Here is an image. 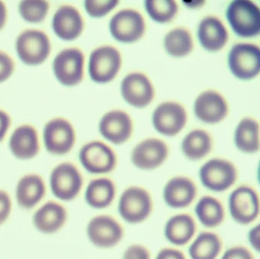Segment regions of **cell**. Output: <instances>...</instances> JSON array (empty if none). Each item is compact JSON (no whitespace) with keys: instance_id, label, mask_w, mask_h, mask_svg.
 <instances>
[{"instance_id":"obj_1","label":"cell","mask_w":260,"mask_h":259,"mask_svg":"<svg viewBox=\"0 0 260 259\" xmlns=\"http://www.w3.org/2000/svg\"><path fill=\"white\" fill-rule=\"evenodd\" d=\"M153 197L143 186L132 185L126 187L118 204L121 217L129 224H140L150 218L153 211Z\"/></svg>"},{"instance_id":"obj_2","label":"cell","mask_w":260,"mask_h":259,"mask_svg":"<svg viewBox=\"0 0 260 259\" xmlns=\"http://www.w3.org/2000/svg\"><path fill=\"white\" fill-rule=\"evenodd\" d=\"M49 182L55 198L62 201H71L80 195L84 179L76 165L66 161L57 165L51 171Z\"/></svg>"},{"instance_id":"obj_3","label":"cell","mask_w":260,"mask_h":259,"mask_svg":"<svg viewBox=\"0 0 260 259\" xmlns=\"http://www.w3.org/2000/svg\"><path fill=\"white\" fill-rule=\"evenodd\" d=\"M226 18L233 30L241 38L259 35V8L252 1L235 0L228 6Z\"/></svg>"},{"instance_id":"obj_4","label":"cell","mask_w":260,"mask_h":259,"mask_svg":"<svg viewBox=\"0 0 260 259\" xmlns=\"http://www.w3.org/2000/svg\"><path fill=\"white\" fill-rule=\"evenodd\" d=\"M228 209L236 222L240 225H249L259 216V195L252 186H238L231 191L228 198Z\"/></svg>"},{"instance_id":"obj_5","label":"cell","mask_w":260,"mask_h":259,"mask_svg":"<svg viewBox=\"0 0 260 259\" xmlns=\"http://www.w3.org/2000/svg\"><path fill=\"white\" fill-rule=\"evenodd\" d=\"M202 185L216 193H221L231 188L238 179V172L231 161L214 158L208 160L199 170Z\"/></svg>"},{"instance_id":"obj_6","label":"cell","mask_w":260,"mask_h":259,"mask_svg":"<svg viewBox=\"0 0 260 259\" xmlns=\"http://www.w3.org/2000/svg\"><path fill=\"white\" fill-rule=\"evenodd\" d=\"M16 50L24 63L28 66L40 65L51 53V41L45 32L28 29L18 37Z\"/></svg>"},{"instance_id":"obj_7","label":"cell","mask_w":260,"mask_h":259,"mask_svg":"<svg viewBox=\"0 0 260 259\" xmlns=\"http://www.w3.org/2000/svg\"><path fill=\"white\" fill-rule=\"evenodd\" d=\"M79 158L84 169L94 175L110 173L117 166L115 151L100 140H92L83 145Z\"/></svg>"},{"instance_id":"obj_8","label":"cell","mask_w":260,"mask_h":259,"mask_svg":"<svg viewBox=\"0 0 260 259\" xmlns=\"http://www.w3.org/2000/svg\"><path fill=\"white\" fill-rule=\"evenodd\" d=\"M86 233L89 241L97 248H111L121 242L124 229L114 216L99 214L88 222Z\"/></svg>"},{"instance_id":"obj_9","label":"cell","mask_w":260,"mask_h":259,"mask_svg":"<svg viewBox=\"0 0 260 259\" xmlns=\"http://www.w3.org/2000/svg\"><path fill=\"white\" fill-rule=\"evenodd\" d=\"M44 143L49 153L63 155L72 150L77 135L72 123L63 117H56L45 124L43 131Z\"/></svg>"},{"instance_id":"obj_10","label":"cell","mask_w":260,"mask_h":259,"mask_svg":"<svg viewBox=\"0 0 260 259\" xmlns=\"http://www.w3.org/2000/svg\"><path fill=\"white\" fill-rule=\"evenodd\" d=\"M121 67L120 52L112 46H102L91 53L89 73L97 83H107L115 79Z\"/></svg>"},{"instance_id":"obj_11","label":"cell","mask_w":260,"mask_h":259,"mask_svg":"<svg viewBox=\"0 0 260 259\" xmlns=\"http://www.w3.org/2000/svg\"><path fill=\"white\" fill-rule=\"evenodd\" d=\"M228 66L238 79H253L260 71L259 47L252 44H235L228 55Z\"/></svg>"},{"instance_id":"obj_12","label":"cell","mask_w":260,"mask_h":259,"mask_svg":"<svg viewBox=\"0 0 260 259\" xmlns=\"http://www.w3.org/2000/svg\"><path fill=\"white\" fill-rule=\"evenodd\" d=\"M84 62V55L80 49H65L54 58V75L62 85L75 86L83 81Z\"/></svg>"},{"instance_id":"obj_13","label":"cell","mask_w":260,"mask_h":259,"mask_svg":"<svg viewBox=\"0 0 260 259\" xmlns=\"http://www.w3.org/2000/svg\"><path fill=\"white\" fill-rule=\"evenodd\" d=\"M110 32L116 41L134 43L145 33V20L138 11L127 9L117 12L110 21Z\"/></svg>"},{"instance_id":"obj_14","label":"cell","mask_w":260,"mask_h":259,"mask_svg":"<svg viewBox=\"0 0 260 259\" xmlns=\"http://www.w3.org/2000/svg\"><path fill=\"white\" fill-rule=\"evenodd\" d=\"M170 153L168 146L164 140L147 138L140 142L132 152V163L141 170L151 171L160 167Z\"/></svg>"},{"instance_id":"obj_15","label":"cell","mask_w":260,"mask_h":259,"mask_svg":"<svg viewBox=\"0 0 260 259\" xmlns=\"http://www.w3.org/2000/svg\"><path fill=\"white\" fill-rule=\"evenodd\" d=\"M188 117L185 108L177 102H164L158 105L153 114V125L159 134L175 137L186 125Z\"/></svg>"},{"instance_id":"obj_16","label":"cell","mask_w":260,"mask_h":259,"mask_svg":"<svg viewBox=\"0 0 260 259\" xmlns=\"http://www.w3.org/2000/svg\"><path fill=\"white\" fill-rule=\"evenodd\" d=\"M198 196L196 183L189 177H173L162 190L164 202L170 208L184 209L191 206Z\"/></svg>"},{"instance_id":"obj_17","label":"cell","mask_w":260,"mask_h":259,"mask_svg":"<svg viewBox=\"0 0 260 259\" xmlns=\"http://www.w3.org/2000/svg\"><path fill=\"white\" fill-rule=\"evenodd\" d=\"M99 127L102 136L115 145L127 143L134 131L133 121L130 116L121 110L106 113L102 117Z\"/></svg>"},{"instance_id":"obj_18","label":"cell","mask_w":260,"mask_h":259,"mask_svg":"<svg viewBox=\"0 0 260 259\" xmlns=\"http://www.w3.org/2000/svg\"><path fill=\"white\" fill-rule=\"evenodd\" d=\"M121 94L129 105L135 108H145L154 98V88L146 75L132 73L121 82Z\"/></svg>"},{"instance_id":"obj_19","label":"cell","mask_w":260,"mask_h":259,"mask_svg":"<svg viewBox=\"0 0 260 259\" xmlns=\"http://www.w3.org/2000/svg\"><path fill=\"white\" fill-rule=\"evenodd\" d=\"M68 219V211L63 204L51 200L42 204L33 215V225L44 234H54L61 230Z\"/></svg>"},{"instance_id":"obj_20","label":"cell","mask_w":260,"mask_h":259,"mask_svg":"<svg viewBox=\"0 0 260 259\" xmlns=\"http://www.w3.org/2000/svg\"><path fill=\"white\" fill-rule=\"evenodd\" d=\"M194 111L201 121L215 124L224 120L229 109L226 100L220 93L208 90L198 96L194 102Z\"/></svg>"},{"instance_id":"obj_21","label":"cell","mask_w":260,"mask_h":259,"mask_svg":"<svg viewBox=\"0 0 260 259\" xmlns=\"http://www.w3.org/2000/svg\"><path fill=\"white\" fill-rule=\"evenodd\" d=\"M47 193V185L42 175L29 173L21 177L16 187L18 205L24 210H31L42 202Z\"/></svg>"},{"instance_id":"obj_22","label":"cell","mask_w":260,"mask_h":259,"mask_svg":"<svg viewBox=\"0 0 260 259\" xmlns=\"http://www.w3.org/2000/svg\"><path fill=\"white\" fill-rule=\"evenodd\" d=\"M84 21L78 9L64 5L57 9L53 18L54 33L63 41H74L81 35Z\"/></svg>"},{"instance_id":"obj_23","label":"cell","mask_w":260,"mask_h":259,"mask_svg":"<svg viewBox=\"0 0 260 259\" xmlns=\"http://www.w3.org/2000/svg\"><path fill=\"white\" fill-rule=\"evenodd\" d=\"M12 153L19 159L35 158L40 151L39 133L30 124H22L16 128L10 140Z\"/></svg>"},{"instance_id":"obj_24","label":"cell","mask_w":260,"mask_h":259,"mask_svg":"<svg viewBox=\"0 0 260 259\" xmlns=\"http://www.w3.org/2000/svg\"><path fill=\"white\" fill-rule=\"evenodd\" d=\"M197 232L196 219L189 213H177L166 222L164 235L167 241L177 246L188 244Z\"/></svg>"},{"instance_id":"obj_25","label":"cell","mask_w":260,"mask_h":259,"mask_svg":"<svg viewBox=\"0 0 260 259\" xmlns=\"http://www.w3.org/2000/svg\"><path fill=\"white\" fill-rule=\"evenodd\" d=\"M117 195L115 181L106 177L94 178L85 190V201L93 209L102 210L112 205Z\"/></svg>"},{"instance_id":"obj_26","label":"cell","mask_w":260,"mask_h":259,"mask_svg":"<svg viewBox=\"0 0 260 259\" xmlns=\"http://www.w3.org/2000/svg\"><path fill=\"white\" fill-rule=\"evenodd\" d=\"M198 38L205 50L210 52H217L226 45L228 41V33L226 27L219 18L208 16L199 24Z\"/></svg>"},{"instance_id":"obj_27","label":"cell","mask_w":260,"mask_h":259,"mask_svg":"<svg viewBox=\"0 0 260 259\" xmlns=\"http://www.w3.org/2000/svg\"><path fill=\"white\" fill-rule=\"evenodd\" d=\"M194 213L202 225L209 229L220 226L226 218L224 206L220 200L211 195H204L199 199Z\"/></svg>"},{"instance_id":"obj_28","label":"cell","mask_w":260,"mask_h":259,"mask_svg":"<svg viewBox=\"0 0 260 259\" xmlns=\"http://www.w3.org/2000/svg\"><path fill=\"white\" fill-rule=\"evenodd\" d=\"M236 147L247 154L259 150V124L252 117H245L239 122L234 133Z\"/></svg>"},{"instance_id":"obj_29","label":"cell","mask_w":260,"mask_h":259,"mask_svg":"<svg viewBox=\"0 0 260 259\" xmlns=\"http://www.w3.org/2000/svg\"><path fill=\"white\" fill-rule=\"evenodd\" d=\"M212 148V137L205 130L190 131L182 142V153L191 161H199L205 158Z\"/></svg>"},{"instance_id":"obj_30","label":"cell","mask_w":260,"mask_h":259,"mask_svg":"<svg viewBox=\"0 0 260 259\" xmlns=\"http://www.w3.org/2000/svg\"><path fill=\"white\" fill-rule=\"evenodd\" d=\"M223 248V241L214 232H201L188 248L191 259H217Z\"/></svg>"},{"instance_id":"obj_31","label":"cell","mask_w":260,"mask_h":259,"mask_svg":"<svg viewBox=\"0 0 260 259\" xmlns=\"http://www.w3.org/2000/svg\"><path fill=\"white\" fill-rule=\"evenodd\" d=\"M166 51L173 57H183L191 53L193 40L188 29L176 27L166 35L164 39Z\"/></svg>"},{"instance_id":"obj_32","label":"cell","mask_w":260,"mask_h":259,"mask_svg":"<svg viewBox=\"0 0 260 259\" xmlns=\"http://www.w3.org/2000/svg\"><path fill=\"white\" fill-rule=\"evenodd\" d=\"M149 16L158 23L171 21L178 12V6L173 0H147L144 2Z\"/></svg>"},{"instance_id":"obj_33","label":"cell","mask_w":260,"mask_h":259,"mask_svg":"<svg viewBox=\"0 0 260 259\" xmlns=\"http://www.w3.org/2000/svg\"><path fill=\"white\" fill-rule=\"evenodd\" d=\"M49 8V3L47 1H22L19 4V10L25 21L39 23L45 19Z\"/></svg>"},{"instance_id":"obj_34","label":"cell","mask_w":260,"mask_h":259,"mask_svg":"<svg viewBox=\"0 0 260 259\" xmlns=\"http://www.w3.org/2000/svg\"><path fill=\"white\" fill-rule=\"evenodd\" d=\"M119 1H85V9L92 18L105 16L118 6Z\"/></svg>"},{"instance_id":"obj_35","label":"cell","mask_w":260,"mask_h":259,"mask_svg":"<svg viewBox=\"0 0 260 259\" xmlns=\"http://www.w3.org/2000/svg\"><path fill=\"white\" fill-rule=\"evenodd\" d=\"M13 211V201L8 191L0 188V225L5 223Z\"/></svg>"},{"instance_id":"obj_36","label":"cell","mask_w":260,"mask_h":259,"mask_svg":"<svg viewBox=\"0 0 260 259\" xmlns=\"http://www.w3.org/2000/svg\"><path fill=\"white\" fill-rule=\"evenodd\" d=\"M122 259H151V252L144 245L132 244L124 250Z\"/></svg>"},{"instance_id":"obj_37","label":"cell","mask_w":260,"mask_h":259,"mask_svg":"<svg viewBox=\"0 0 260 259\" xmlns=\"http://www.w3.org/2000/svg\"><path fill=\"white\" fill-rule=\"evenodd\" d=\"M15 62L8 53L0 51V82H5L13 74Z\"/></svg>"},{"instance_id":"obj_38","label":"cell","mask_w":260,"mask_h":259,"mask_svg":"<svg viewBox=\"0 0 260 259\" xmlns=\"http://www.w3.org/2000/svg\"><path fill=\"white\" fill-rule=\"evenodd\" d=\"M220 259H255V257L246 246L234 245L225 251Z\"/></svg>"},{"instance_id":"obj_39","label":"cell","mask_w":260,"mask_h":259,"mask_svg":"<svg viewBox=\"0 0 260 259\" xmlns=\"http://www.w3.org/2000/svg\"><path fill=\"white\" fill-rule=\"evenodd\" d=\"M155 259H187L180 250L174 248H162L159 250Z\"/></svg>"},{"instance_id":"obj_40","label":"cell","mask_w":260,"mask_h":259,"mask_svg":"<svg viewBox=\"0 0 260 259\" xmlns=\"http://www.w3.org/2000/svg\"><path fill=\"white\" fill-rule=\"evenodd\" d=\"M12 120L7 111L0 109V143L4 141L11 126Z\"/></svg>"},{"instance_id":"obj_41","label":"cell","mask_w":260,"mask_h":259,"mask_svg":"<svg viewBox=\"0 0 260 259\" xmlns=\"http://www.w3.org/2000/svg\"><path fill=\"white\" fill-rule=\"evenodd\" d=\"M260 225L257 224L252 227L248 233V240L252 248L258 252L259 251Z\"/></svg>"},{"instance_id":"obj_42","label":"cell","mask_w":260,"mask_h":259,"mask_svg":"<svg viewBox=\"0 0 260 259\" xmlns=\"http://www.w3.org/2000/svg\"><path fill=\"white\" fill-rule=\"evenodd\" d=\"M7 9L4 2L0 1V30H2L7 21Z\"/></svg>"}]
</instances>
